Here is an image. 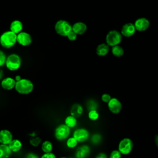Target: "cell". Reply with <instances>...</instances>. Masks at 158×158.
<instances>
[{"label": "cell", "instance_id": "obj_33", "mask_svg": "<svg viewBox=\"0 0 158 158\" xmlns=\"http://www.w3.org/2000/svg\"><path fill=\"white\" fill-rule=\"evenodd\" d=\"M111 98H112L111 96L109 94H107V93L103 94L101 96L102 101L104 102H106V103H108L109 102V101L111 99Z\"/></svg>", "mask_w": 158, "mask_h": 158}, {"label": "cell", "instance_id": "obj_20", "mask_svg": "<svg viewBox=\"0 0 158 158\" xmlns=\"http://www.w3.org/2000/svg\"><path fill=\"white\" fill-rule=\"evenodd\" d=\"M8 146L12 152H18L21 149L22 144L20 140L17 139H14L10 142Z\"/></svg>", "mask_w": 158, "mask_h": 158}, {"label": "cell", "instance_id": "obj_16", "mask_svg": "<svg viewBox=\"0 0 158 158\" xmlns=\"http://www.w3.org/2000/svg\"><path fill=\"white\" fill-rule=\"evenodd\" d=\"M15 83L16 81L14 78L12 77H6L2 80L1 85L2 88L7 90H10L15 88Z\"/></svg>", "mask_w": 158, "mask_h": 158}, {"label": "cell", "instance_id": "obj_37", "mask_svg": "<svg viewBox=\"0 0 158 158\" xmlns=\"http://www.w3.org/2000/svg\"><path fill=\"white\" fill-rule=\"evenodd\" d=\"M155 144H156V146H157V148H158V135H157L155 136Z\"/></svg>", "mask_w": 158, "mask_h": 158}, {"label": "cell", "instance_id": "obj_17", "mask_svg": "<svg viewBox=\"0 0 158 158\" xmlns=\"http://www.w3.org/2000/svg\"><path fill=\"white\" fill-rule=\"evenodd\" d=\"M9 28L10 31L17 35L22 31L23 29V24L21 21L19 20H15L11 22Z\"/></svg>", "mask_w": 158, "mask_h": 158}, {"label": "cell", "instance_id": "obj_31", "mask_svg": "<svg viewBox=\"0 0 158 158\" xmlns=\"http://www.w3.org/2000/svg\"><path fill=\"white\" fill-rule=\"evenodd\" d=\"M122 154L118 150H114L110 154V158H121Z\"/></svg>", "mask_w": 158, "mask_h": 158}, {"label": "cell", "instance_id": "obj_38", "mask_svg": "<svg viewBox=\"0 0 158 158\" xmlns=\"http://www.w3.org/2000/svg\"><path fill=\"white\" fill-rule=\"evenodd\" d=\"M15 80L16 81H19L20 80H21L22 78H21V77L20 76V75H17L15 77Z\"/></svg>", "mask_w": 158, "mask_h": 158}, {"label": "cell", "instance_id": "obj_35", "mask_svg": "<svg viewBox=\"0 0 158 158\" xmlns=\"http://www.w3.org/2000/svg\"><path fill=\"white\" fill-rule=\"evenodd\" d=\"M96 158H107V156L105 153L100 152L96 156Z\"/></svg>", "mask_w": 158, "mask_h": 158}, {"label": "cell", "instance_id": "obj_8", "mask_svg": "<svg viewBox=\"0 0 158 158\" xmlns=\"http://www.w3.org/2000/svg\"><path fill=\"white\" fill-rule=\"evenodd\" d=\"M73 137L78 142H85L88 139L89 133L87 129L85 128H80L75 130L73 134Z\"/></svg>", "mask_w": 158, "mask_h": 158}, {"label": "cell", "instance_id": "obj_24", "mask_svg": "<svg viewBox=\"0 0 158 158\" xmlns=\"http://www.w3.org/2000/svg\"><path fill=\"white\" fill-rule=\"evenodd\" d=\"M42 151L44 153H49L51 152L52 149V144L49 141H45L42 143L41 145Z\"/></svg>", "mask_w": 158, "mask_h": 158}, {"label": "cell", "instance_id": "obj_21", "mask_svg": "<svg viewBox=\"0 0 158 158\" xmlns=\"http://www.w3.org/2000/svg\"><path fill=\"white\" fill-rule=\"evenodd\" d=\"M11 152L12 151L8 145L2 144H0V158H9Z\"/></svg>", "mask_w": 158, "mask_h": 158}, {"label": "cell", "instance_id": "obj_26", "mask_svg": "<svg viewBox=\"0 0 158 158\" xmlns=\"http://www.w3.org/2000/svg\"><path fill=\"white\" fill-rule=\"evenodd\" d=\"M77 144H78V141L73 137H70L68 138L66 143L67 146L69 148H73L76 147Z\"/></svg>", "mask_w": 158, "mask_h": 158}, {"label": "cell", "instance_id": "obj_6", "mask_svg": "<svg viewBox=\"0 0 158 158\" xmlns=\"http://www.w3.org/2000/svg\"><path fill=\"white\" fill-rule=\"evenodd\" d=\"M133 148V143L131 139L128 138H125L122 139L118 144V151L122 154L127 155L129 154Z\"/></svg>", "mask_w": 158, "mask_h": 158}, {"label": "cell", "instance_id": "obj_28", "mask_svg": "<svg viewBox=\"0 0 158 158\" xmlns=\"http://www.w3.org/2000/svg\"><path fill=\"white\" fill-rule=\"evenodd\" d=\"M101 139H102V136L100 134L95 133L92 136L91 138V141L93 144H96L100 143V141H101Z\"/></svg>", "mask_w": 158, "mask_h": 158}, {"label": "cell", "instance_id": "obj_1", "mask_svg": "<svg viewBox=\"0 0 158 158\" xmlns=\"http://www.w3.org/2000/svg\"><path fill=\"white\" fill-rule=\"evenodd\" d=\"M17 43V34L10 30L6 31L0 36V44L5 48H10Z\"/></svg>", "mask_w": 158, "mask_h": 158}, {"label": "cell", "instance_id": "obj_4", "mask_svg": "<svg viewBox=\"0 0 158 158\" xmlns=\"http://www.w3.org/2000/svg\"><path fill=\"white\" fill-rule=\"evenodd\" d=\"M54 29L58 35L62 36H67L72 31V25L69 22L65 20H59L56 23Z\"/></svg>", "mask_w": 158, "mask_h": 158}, {"label": "cell", "instance_id": "obj_29", "mask_svg": "<svg viewBox=\"0 0 158 158\" xmlns=\"http://www.w3.org/2000/svg\"><path fill=\"white\" fill-rule=\"evenodd\" d=\"M41 139L40 137H35L30 139V143L33 146H38L41 143Z\"/></svg>", "mask_w": 158, "mask_h": 158}, {"label": "cell", "instance_id": "obj_10", "mask_svg": "<svg viewBox=\"0 0 158 158\" xmlns=\"http://www.w3.org/2000/svg\"><path fill=\"white\" fill-rule=\"evenodd\" d=\"M107 104L109 110L113 114H118L122 110V103L115 98H112Z\"/></svg>", "mask_w": 158, "mask_h": 158}, {"label": "cell", "instance_id": "obj_27", "mask_svg": "<svg viewBox=\"0 0 158 158\" xmlns=\"http://www.w3.org/2000/svg\"><path fill=\"white\" fill-rule=\"evenodd\" d=\"M98 103L94 100H90L87 103V107L89 110H96L98 108Z\"/></svg>", "mask_w": 158, "mask_h": 158}, {"label": "cell", "instance_id": "obj_19", "mask_svg": "<svg viewBox=\"0 0 158 158\" xmlns=\"http://www.w3.org/2000/svg\"><path fill=\"white\" fill-rule=\"evenodd\" d=\"M109 46L106 43H102L96 48V54L99 56H105L109 52Z\"/></svg>", "mask_w": 158, "mask_h": 158}, {"label": "cell", "instance_id": "obj_2", "mask_svg": "<svg viewBox=\"0 0 158 158\" xmlns=\"http://www.w3.org/2000/svg\"><path fill=\"white\" fill-rule=\"evenodd\" d=\"M16 91L22 94H27L30 93L33 89V84L31 80L27 78H22L16 81L15 85Z\"/></svg>", "mask_w": 158, "mask_h": 158}, {"label": "cell", "instance_id": "obj_30", "mask_svg": "<svg viewBox=\"0 0 158 158\" xmlns=\"http://www.w3.org/2000/svg\"><path fill=\"white\" fill-rule=\"evenodd\" d=\"M6 58L7 57L4 52L0 50V67H2L5 65Z\"/></svg>", "mask_w": 158, "mask_h": 158}, {"label": "cell", "instance_id": "obj_5", "mask_svg": "<svg viewBox=\"0 0 158 158\" xmlns=\"http://www.w3.org/2000/svg\"><path fill=\"white\" fill-rule=\"evenodd\" d=\"M122 35L117 30H111L106 35V44L109 46H114L118 45L122 41Z\"/></svg>", "mask_w": 158, "mask_h": 158}, {"label": "cell", "instance_id": "obj_25", "mask_svg": "<svg viewBox=\"0 0 158 158\" xmlns=\"http://www.w3.org/2000/svg\"><path fill=\"white\" fill-rule=\"evenodd\" d=\"M88 117L89 120H91L92 121H95L99 118V114L96 110H91L89 111Z\"/></svg>", "mask_w": 158, "mask_h": 158}, {"label": "cell", "instance_id": "obj_39", "mask_svg": "<svg viewBox=\"0 0 158 158\" xmlns=\"http://www.w3.org/2000/svg\"><path fill=\"white\" fill-rule=\"evenodd\" d=\"M60 158H67L66 157H60Z\"/></svg>", "mask_w": 158, "mask_h": 158}, {"label": "cell", "instance_id": "obj_13", "mask_svg": "<svg viewBox=\"0 0 158 158\" xmlns=\"http://www.w3.org/2000/svg\"><path fill=\"white\" fill-rule=\"evenodd\" d=\"M12 135L8 130H2L0 131V143L8 145L12 140Z\"/></svg>", "mask_w": 158, "mask_h": 158}, {"label": "cell", "instance_id": "obj_7", "mask_svg": "<svg viewBox=\"0 0 158 158\" xmlns=\"http://www.w3.org/2000/svg\"><path fill=\"white\" fill-rule=\"evenodd\" d=\"M70 128L65 124H61L57 126L55 130L54 135L57 139L62 141L65 139L70 135Z\"/></svg>", "mask_w": 158, "mask_h": 158}, {"label": "cell", "instance_id": "obj_15", "mask_svg": "<svg viewBox=\"0 0 158 158\" xmlns=\"http://www.w3.org/2000/svg\"><path fill=\"white\" fill-rule=\"evenodd\" d=\"M87 30L86 25L81 22L75 23L72 26V30L77 35H83Z\"/></svg>", "mask_w": 158, "mask_h": 158}, {"label": "cell", "instance_id": "obj_12", "mask_svg": "<svg viewBox=\"0 0 158 158\" xmlns=\"http://www.w3.org/2000/svg\"><path fill=\"white\" fill-rule=\"evenodd\" d=\"M136 31L135 25L132 23H127L123 25L121 30V35L125 37H131Z\"/></svg>", "mask_w": 158, "mask_h": 158}, {"label": "cell", "instance_id": "obj_18", "mask_svg": "<svg viewBox=\"0 0 158 158\" xmlns=\"http://www.w3.org/2000/svg\"><path fill=\"white\" fill-rule=\"evenodd\" d=\"M83 112V107L80 104H75L72 106L70 114L75 118H78L81 115Z\"/></svg>", "mask_w": 158, "mask_h": 158}, {"label": "cell", "instance_id": "obj_9", "mask_svg": "<svg viewBox=\"0 0 158 158\" xmlns=\"http://www.w3.org/2000/svg\"><path fill=\"white\" fill-rule=\"evenodd\" d=\"M17 42L23 46H27L31 43L32 38L27 32L21 31L17 35Z\"/></svg>", "mask_w": 158, "mask_h": 158}, {"label": "cell", "instance_id": "obj_22", "mask_svg": "<svg viewBox=\"0 0 158 158\" xmlns=\"http://www.w3.org/2000/svg\"><path fill=\"white\" fill-rule=\"evenodd\" d=\"M77 123V118L71 115L67 116L65 119V125H66L69 128L75 127Z\"/></svg>", "mask_w": 158, "mask_h": 158}, {"label": "cell", "instance_id": "obj_36", "mask_svg": "<svg viewBox=\"0 0 158 158\" xmlns=\"http://www.w3.org/2000/svg\"><path fill=\"white\" fill-rule=\"evenodd\" d=\"M26 158H39V157H38L36 154H35L30 153V154H28Z\"/></svg>", "mask_w": 158, "mask_h": 158}, {"label": "cell", "instance_id": "obj_3", "mask_svg": "<svg viewBox=\"0 0 158 158\" xmlns=\"http://www.w3.org/2000/svg\"><path fill=\"white\" fill-rule=\"evenodd\" d=\"M21 58L17 54H11L9 55L6 60V67L10 71L18 70L21 65Z\"/></svg>", "mask_w": 158, "mask_h": 158}, {"label": "cell", "instance_id": "obj_34", "mask_svg": "<svg viewBox=\"0 0 158 158\" xmlns=\"http://www.w3.org/2000/svg\"><path fill=\"white\" fill-rule=\"evenodd\" d=\"M41 158H56V156L52 152H49V153H44Z\"/></svg>", "mask_w": 158, "mask_h": 158}, {"label": "cell", "instance_id": "obj_14", "mask_svg": "<svg viewBox=\"0 0 158 158\" xmlns=\"http://www.w3.org/2000/svg\"><path fill=\"white\" fill-rule=\"evenodd\" d=\"M90 154V148L88 145H83L78 148L75 152L76 158H87Z\"/></svg>", "mask_w": 158, "mask_h": 158}, {"label": "cell", "instance_id": "obj_11", "mask_svg": "<svg viewBox=\"0 0 158 158\" xmlns=\"http://www.w3.org/2000/svg\"><path fill=\"white\" fill-rule=\"evenodd\" d=\"M149 21L144 17L138 19L134 23L136 30L139 31H144L146 30L149 28Z\"/></svg>", "mask_w": 158, "mask_h": 158}, {"label": "cell", "instance_id": "obj_32", "mask_svg": "<svg viewBox=\"0 0 158 158\" xmlns=\"http://www.w3.org/2000/svg\"><path fill=\"white\" fill-rule=\"evenodd\" d=\"M67 38L70 40V41H75L77 39V35L74 33L72 30L67 35Z\"/></svg>", "mask_w": 158, "mask_h": 158}, {"label": "cell", "instance_id": "obj_23", "mask_svg": "<svg viewBox=\"0 0 158 158\" xmlns=\"http://www.w3.org/2000/svg\"><path fill=\"white\" fill-rule=\"evenodd\" d=\"M111 51H112V54L114 56L118 57H122L124 53L123 49L120 46H118V45L112 46V49H111Z\"/></svg>", "mask_w": 158, "mask_h": 158}]
</instances>
